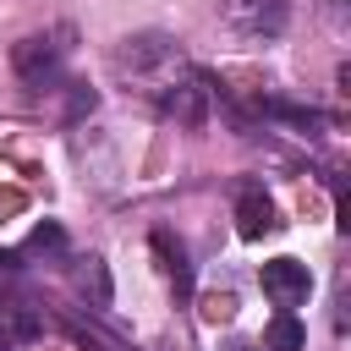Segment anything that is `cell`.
<instances>
[{"label": "cell", "instance_id": "cell-2", "mask_svg": "<svg viewBox=\"0 0 351 351\" xmlns=\"http://www.w3.org/2000/svg\"><path fill=\"white\" fill-rule=\"evenodd\" d=\"M219 16H225V27H230L236 38L263 44V38H280V33H285V22H291V0H225Z\"/></svg>", "mask_w": 351, "mask_h": 351}, {"label": "cell", "instance_id": "cell-8", "mask_svg": "<svg viewBox=\"0 0 351 351\" xmlns=\"http://www.w3.org/2000/svg\"><path fill=\"white\" fill-rule=\"evenodd\" d=\"M71 280H77V291H82V296H93V307H110V274H104V263H99V258H77Z\"/></svg>", "mask_w": 351, "mask_h": 351}, {"label": "cell", "instance_id": "cell-1", "mask_svg": "<svg viewBox=\"0 0 351 351\" xmlns=\"http://www.w3.org/2000/svg\"><path fill=\"white\" fill-rule=\"evenodd\" d=\"M110 66H115V77H121L126 88L154 93V99H159V93L186 71V60H181L176 38H165V33H132V38H121V44H115V55H110Z\"/></svg>", "mask_w": 351, "mask_h": 351}, {"label": "cell", "instance_id": "cell-5", "mask_svg": "<svg viewBox=\"0 0 351 351\" xmlns=\"http://www.w3.org/2000/svg\"><path fill=\"white\" fill-rule=\"evenodd\" d=\"M11 66H16V77H22L27 88H44V82H55V71H60V44L44 38V33H33V38H22V44L11 49Z\"/></svg>", "mask_w": 351, "mask_h": 351}, {"label": "cell", "instance_id": "cell-7", "mask_svg": "<svg viewBox=\"0 0 351 351\" xmlns=\"http://www.w3.org/2000/svg\"><path fill=\"white\" fill-rule=\"evenodd\" d=\"M154 252H159V269L176 280V291H192V263H186V247H181L170 230H154Z\"/></svg>", "mask_w": 351, "mask_h": 351}, {"label": "cell", "instance_id": "cell-3", "mask_svg": "<svg viewBox=\"0 0 351 351\" xmlns=\"http://www.w3.org/2000/svg\"><path fill=\"white\" fill-rule=\"evenodd\" d=\"M159 110L176 121V126H203L208 121V110H214V82L203 77V71H181L165 93H159Z\"/></svg>", "mask_w": 351, "mask_h": 351}, {"label": "cell", "instance_id": "cell-4", "mask_svg": "<svg viewBox=\"0 0 351 351\" xmlns=\"http://www.w3.org/2000/svg\"><path fill=\"white\" fill-rule=\"evenodd\" d=\"M258 285H263V296H269L274 307H296V302H307L313 274H307V263H296V258H269V263L258 269Z\"/></svg>", "mask_w": 351, "mask_h": 351}, {"label": "cell", "instance_id": "cell-9", "mask_svg": "<svg viewBox=\"0 0 351 351\" xmlns=\"http://www.w3.org/2000/svg\"><path fill=\"white\" fill-rule=\"evenodd\" d=\"M307 346V329L291 318V313H280L274 324H269V351H302Z\"/></svg>", "mask_w": 351, "mask_h": 351}, {"label": "cell", "instance_id": "cell-11", "mask_svg": "<svg viewBox=\"0 0 351 351\" xmlns=\"http://www.w3.org/2000/svg\"><path fill=\"white\" fill-rule=\"evenodd\" d=\"M93 104H99V99H93V88H77V93H71V104H66V115L77 121V115H88Z\"/></svg>", "mask_w": 351, "mask_h": 351}, {"label": "cell", "instance_id": "cell-10", "mask_svg": "<svg viewBox=\"0 0 351 351\" xmlns=\"http://www.w3.org/2000/svg\"><path fill=\"white\" fill-rule=\"evenodd\" d=\"M66 247V236H60V225H33V236H27V252H60Z\"/></svg>", "mask_w": 351, "mask_h": 351}, {"label": "cell", "instance_id": "cell-6", "mask_svg": "<svg viewBox=\"0 0 351 351\" xmlns=\"http://www.w3.org/2000/svg\"><path fill=\"white\" fill-rule=\"evenodd\" d=\"M236 230H241L247 241H258L263 230H274V203H269L263 186H241V192H236Z\"/></svg>", "mask_w": 351, "mask_h": 351}, {"label": "cell", "instance_id": "cell-12", "mask_svg": "<svg viewBox=\"0 0 351 351\" xmlns=\"http://www.w3.org/2000/svg\"><path fill=\"white\" fill-rule=\"evenodd\" d=\"M0 351H11V340H0Z\"/></svg>", "mask_w": 351, "mask_h": 351}]
</instances>
